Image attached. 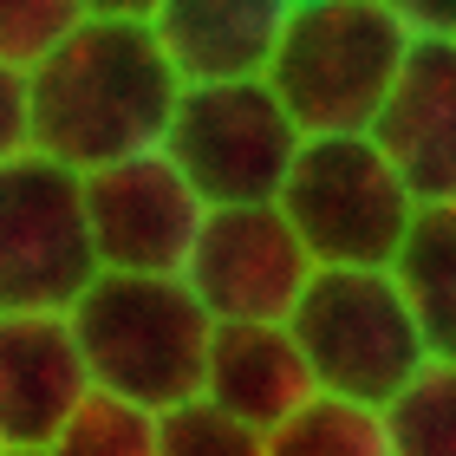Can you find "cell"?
I'll return each instance as SVG.
<instances>
[{
    "instance_id": "1",
    "label": "cell",
    "mask_w": 456,
    "mask_h": 456,
    "mask_svg": "<svg viewBox=\"0 0 456 456\" xmlns=\"http://www.w3.org/2000/svg\"><path fill=\"white\" fill-rule=\"evenodd\" d=\"M33 92V151L98 176L111 163L163 151L183 78L163 59L143 20H86L53 59L27 72Z\"/></svg>"
},
{
    "instance_id": "2",
    "label": "cell",
    "mask_w": 456,
    "mask_h": 456,
    "mask_svg": "<svg viewBox=\"0 0 456 456\" xmlns=\"http://www.w3.org/2000/svg\"><path fill=\"white\" fill-rule=\"evenodd\" d=\"M66 320L98 391L131 398L157 418L202 398L216 320L202 314L183 274H98Z\"/></svg>"
},
{
    "instance_id": "3",
    "label": "cell",
    "mask_w": 456,
    "mask_h": 456,
    "mask_svg": "<svg viewBox=\"0 0 456 456\" xmlns=\"http://www.w3.org/2000/svg\"><path fill=\"white\" fill-rule=\"evenodd\" d=\"M411 33L385 0H326V7H294L267 86L287 105V118L306 137H352L371 131L398 86Z\"/></svg>"
},
{
    "instance_id": "4",
    "label": "cell",
    "mask_w": 456,
    "mask_h": 456,
    "mask_svg": "<svg viewBox=\"0 0 456 456\" xmlns=\"http://www.w3.org/2000/svg\"><path fill=\"white\" fill-rule=\"evenodd\" d=\"M287 326L314 365V385L371 411L437 365L391 267H320Z\"/></svg>"
},
{
    "instance_id": "5",
    "label": "cell",
    "mask_w": 456,
    "mask_h": 456,
    "mask_svg": "<svg viewBox=\"0 0 456 456\" xmlns=\"http://www.w3.org/2000/svg\"><path fill=\"white\" fill-rule=\"evenodd\" d=\"M281 216L294 222L314 267H391L418 222V196L385 163L371 131L306 137L281 190Z\"/></svg>"
},
{
    "instance_id": "6",
    "label": "cell",
    "mask_w": 456,
    "mask_h": 456,
    "mask_svg": "<svg viewBox=\"0 0 456 456\" xmlns=\"http://www.w3.org/2000/svg\"><path fill=\"white\" fill-rule=\"evenodd\" d=\"M300 143L306 131L287 118L267 78H222V86H183L163 157L190 176L209 209H248V202H281Z\"/></svg>"
},
{
    "instance_id": "7",
    "label": "cell",
    "mask_w": 456,
    "mask_h": 456,
    "mask_svg": "<svg viewBox=\"0 0 456 456\" xmlns=\"http://www.w3.org/2000/svg\"><path fill=\"white\" fill-rule=\"evenodd\" d=\"M98 274L86 176L39 151L0 163V314H72Z\"/></svg>"
},
{
    "instance_id": "8",
    "label": "cell",
    "mask_w": 456,
    "mask_h": 456,
    "mask_svg": "<svg viewBox=\"0 0 456 456\" xmlns=\"http://www.w3.org/2000/svg\"><path fill=\"white\" fill-rule=\"evenodd\" d=\"M320 267L281 216V202H248V209H209L196 235V255L183 267L190 294L216 326H287Z\"/></svg>"
},
{
    "instance_id": "9",
    "label": "cell",
    "mask_w": 456,
    "mask_h": 456,
    "mask_svg": "<svg viewBox=\"0 0 456 456\" xmlns=\"http://www.w3.org/2000/svg\"><path fill=\"white\" fill-rule=\"evenodd\" d=\"M86 216L105 274H183L209 222V202L170 157L151 151L86 176Z\"/></svg>"
},
{
    "instance_id": "10",
    "label": "cell",
    "mask_w": 456,
    "mask_h": 456,
    "mask_svg": "<svg viewBox=\"0 0 456 456\" xmlns=\"http://www.w3.org/2000/svg\"><path fill=\"white\" fill-rule=\"evenodd\" d=\"M92 371L66 314H0V444L46 450L92 398Z\"/></svg>"
},
{
    "instance_id": "11",
    "label": "cell",
    "mask_w": 456,
    "mask_h": 456,
    "mask_svg": "<svg viewBox=\"0 0 456 456\" xmlns=\"http://www.w3.org/2000/svg\"><path fill=\"white\" fill-rule=\"evenodd\" d=\"M371 143L404 176L418 209L456 202V39H411V59L371 124Z\"/></svg>"
},
{
    "instance_id": "12",
    "label": "cell",
    "mask_w": 456,
    "mask_h": 456,
    "mask_svg": "<svg viewBox=\"0 0 456 456\" xmlns=\"http://www.w3.org/2000/svg\"><path fill=\"white\" fill-rule=\"evenodd\" d=\"M294 0H163L151 33L183 86L267 78Z\"/></svg>"
},
{
    "instance_id": "13",
    "label": "cell",
    "mask_w": 456,
    "mask_h": 456,
    "mask_svg": "<svg viewBox=\"0 0 456 456\" xmlns=\"http://www.w3.org/2000/svg\"><path fill=\"white\" fill-rule=\"evenodd\" d=\"M314 365L294 339V326H216L209 365H202V398L228 411L248 430H274L314 398Z\"/></svg>"
},
{
    "instance_id": "14",
    "label": "cell",
    "mask_w": 456,
    "mask_h": 456,
    "mask_svg": "<svg viewBox=\"0 0 456 456\" xmlns=\"http://www.w3.org/2000/svg\"><path fill=\"white\" fill-rule=\"evenodd\" d=\"M391 274H398L411 314H418L424 339H430V359L456 365V202L418 209Z\"/></svg>"
},
{
    "instance_id": "15",
    "label": "cell",
    "mask_w": 456,
    "mask_h": 456,
    "mask_svg": "<svg viewBox=\"0 0 456 456\" xmlns=\"http://www.w3.org/2000/svg\"><path fill=\"white\" fill-rule=\"evenodd\" d=\"M267 456H391L385 411L314 391L287 424L267 430Z\"/></svg>"
},
{
    "instance_id": "16",
    "label": "cell",
    "mask_w": 456,
    "mask_h": 456,
    "mask_svg": "<svg viewBox=\"0 0 456 456\" xmlns=\"http://www.w3.org/2000/svg\"><path fill=\"white\" fill-rule=\"evenodd\" d=\"M46 450L53 456H163V418L131 398L92 391Z\"/></svg>"
},
{
    "instance_id": "17",
    "label": "cell",
    "mask_w": 456,
    "mask_h": 456,
    "mask_svg": "<svg viewBox=\"0 0 456 456\" xmlns=\"http://www.w3.org/2000/svg\"><path fill=\"white\" fill-rule=\"evenodd\" d=\"M391 456H456V365H430L385 404Z\"/></svg>"
},
{
    "instance_id": "18",
    "label": "cell",
    "mask_w": 456,
    "mask_h": 456,
    "mask_svg": "<svg viewBox=\"0 0 456 456\" xmlns=\"http://www.w3.org/2000/svg\"><path fill=\"white\" fill-rule=\"evenodd\" d=\"M86 20H92L86 0H0V59L20 66V72H33L39 59H53Z\"/></svg>"
},
{
    "instance_id": "19",
    "label": "cell",
    "mask_w": 456,
    "mask_h": 456,
    "mask_svg": "<svg viewBox=\"0 0 456 456\" xmlns=\"http://www.w3.org/2000/svg\"><path fill=\"white\" fill-rule=\"evenodd\" d=\"M163 456H267V437L235 424L209 398H190L163 411Z\"/></svg>"
},
{
    "instance_id": "20",
    "label": "cell",
    "mask_w": 456,
    "mask_h": 456,
    "mask_svg": "<svg viewBox=\"0 0 456 456\" xmlns=\"http://www.w3.org/2000/svg\"><path fill=\"white\" fill-rule=\"evenodd\" d=\"M27 151H33V92H27V72L0 59V163Z\"/></svg>"
},
{
    "instance_id": "21",
    "label": "cell",
    "mask_w": 456,
    "mask_h": 456,
    "mask_svg": "<svg viewBox=\"0 0 456 456\" xmlns=\"http://www.w3.org/2000/svg\"><path fill=\"white\" fill-rule=\"evenodd\" d=\"M385 7L424 39H456V0H385Z\"/></svg>"
},
{
    "instance_id": "22",
    "label": "cell",
    "mask_w": 456,
    "mask_h": 456,
    "mask_svg": "<svg viewBox=\"0 0 456 456\" xmlns=\"http://www.w3.org/2000/svg\"><path fill=\"white\" fill-rule=\"evenodd\" d=\"M157 7L163 0H86V13H98V20H143V27L157 20Z\"/></svg>"
},
{
    "instance_id": "23",
    "label": "cell",
    "mask_w": 456,
    "mask_h": 456,
    "mask_svg": "<svg viewBox=\"0 0 456 456\" xmlns=\"http://www.w3.org/2000/svg\"><path fill=\"white\" fill-rule=\"evenodd\" d=\"M0 456H53V450H0Z\"/></svg>"
},
{
    "instance_id": "24",
    "label": "cell",
    "mask_w": 456,
    "mask_h": 456,
    "mask_svg": "<svg viewBox=\"0 0 456 456\" xmlns=\"http://www.w3.org/2000/svg\"><path fill=\"white\" fill-rule=\"evenodd\" d=\"M294 7H326V0H294Z\"/></svg>"
},
{
    "instance_id": "25",
    "label": "cell",
    "mask_w": 456,
    "mask_h": 456,
    "mask_svg": "<svg viewBox=\"0 0 456 456\" xmlns=\"http://www.w3.org/2000/svg\"><path fill=\"white\" fill-rule=\"evenodd\" d=\"M0 450H7V444H0Z\"/></svg>"
}]
</instances>
